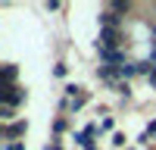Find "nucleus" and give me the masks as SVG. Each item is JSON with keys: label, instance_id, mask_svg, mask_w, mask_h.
<instances>
[{"label": "nucleus", "instance_id": "nucleus-4", "mask_svg": "<svg viewBox=\"0 0 156 150\" xmlns=\"http://www.w3.org/2000/svg\"><path fill=\"white\" fill-rule=\"evenodd\" d=\"M25 128H28V122H12V125H6V128H3V138H6V141H12V138L25 134Z\"/></svg>", "mask_w": 156, "mask_h": 150}, {"label": "nucleus", "instance_id": "nucleus-5", "mask_svg": "<svg viewBox=\"0 0 156 150\" xmlns=\"http://www.w3.org/2000/svg\"><path fill=\"white\" fill-rule=\"evenodd\" d=\"M100 22H103V28H115V22H119V16H115V9H103L100 12Z\"/></svg>", "mask_w": 156, "mask_h": 150}, {"label": "nucleus", "instance_id": "nucleus-8", "mask_svg": "<svg viewBox=\"0 0 156 150\" xmlns=\"http://www.w3.org/2000/svg\"><path fill=\"white\" fill-rule=\"evenodd\" d=\"M12 116H16V109H12V106H0V119H3V122H9Z\"/></svg>", "mask_w": 156, "mask_h": 150}, {"label": "nucleus", "instance_id": "nucleus-9", "mask_svg": "<svg viewBox=\"0 0 156 150\" xmlns=\"http://www.w3.org/2000/svg\"><path fill=\"white\" fill-rule=\"evenodd\" d=\"M12 78H16V66H6V69H3V81L9 84Z\"/></svg>", "mask_w": 156, "mask_h": 150}, {"label": "nucleus", "instance_id": "nucleus-10", "mask_svg": "<svg viewBox=\"0 0 156 150\" xmlns=\"http://www.w3.org/2000/svg\"><path fill=\"white\" fill-rule=\"evenodd\" d=\"M112 9H115V12H128V3H125V0H115Z\"/></svg>", "mask_w": 156, "mask_h": 150}, {"label": "nucleus", "instance_id": "nucleus-7", "mask_svg": "<svg viewBox=\"0 0 156 150\" xmlns=\"http://www.w3.org/2000/svg\"><path fill=\"white\" fill-rule=\"evenodd\" d=\"M131 75H137V62H125V66H119V78H131Z\"/></svg>", "mask_w": 156, "mask_h": 150}, {"label": "nucleus", "instance_id": "nucleus-6", "mask_svg": "<svg viewBox=\"0 0 156 150\" xmlns=\"http://www.w3.org/2000/svg\"><path fill=\"white\" fill-rule=\"evenodd\" d=\"M97 75H100L103 81H115V78H119V69H112V66H100Z\"/></svg>", "mask_w": 156, "mask_h": 150}, {"label": "nucleus", "instance_id": "nucleus-1", "mask_svg": "<svg viewBox=\"0 0 156 150\" xmlns=\"http://www.w3.org/2000/svg\"><path fill=\"white\" fill-rule=\"evenodd\" d=\"M119 44H122L119 28H100V41H97V47H103V50H115Z\"/></svg>", "mask_w": 156, "mask_h": 150}, {"label": "nucleus", "instance_id": "nucleus-11", "mask_svg": "<svg viewBox=\"0 0 156 150\" xmlns=\"http://www.w3.org/2000/svg\"><path fill=\"white\" fill-rule=\"evenodd\" d=\"M84 100H87V97H84V94H78V97H75V100H72V109H78V106H84Z\"/></svg>", "mask_w": 156, "mask_h": 150}, {"label": "nucleus", "instance_id": "nucleus-12", "mask_svg": "<svg viewBox=\"0 0 156 150\" xmlns=\"http://www.w3.org/2000/svg\"><path fill=\"white\" fill-rule=\"evenodd\" d=\"M147 134H156V122H150V131Z\"/></svg>", "mask_w": 156, "mask_h": 150}, {"label": "nucleus", "instance_id": "nucleus-2", "mask_svg": "<svg viewBox=\"0 0 156 150\" xmlns=\"http://www.w3.org/2000/svg\"><path fill=\"white\" fill-rule=\"evenodd\" d=\"M0 97H3V106H19L22 100H25V91H22V88H12V84H6L3 91H0Z\"/></svg>", "mask_w": 156, "mask_h": 150}, {"label": "nucleus", "instance_id": "nucleus-3", "mask_svg": "<svg viewBox=\"0 0 156 150\" xmlns=\"http://www.w3.org/2000/svg\"><path fill=\"white\" fill-rule=\"evenodd\" d=\"M100 50V59L106 62V66H112V69H119L122 62H125V53L122 50H103V47H97Z\"/></svg>", "mask_w": 156, "mask_h": 150}]
</instances>
